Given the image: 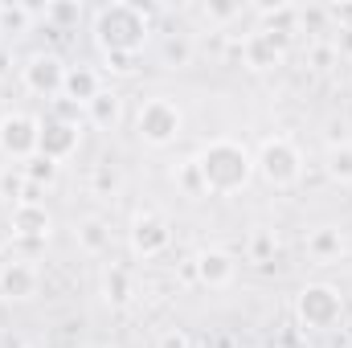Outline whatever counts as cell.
I'll return each mask as SVG.
<instances>
[{
	"mask_svg": "<svg viewBox=\"0 0 352 348\" xmlns=\"http://www.w3.org/2000/svg\"><path fill=\"white\" fill-rule=\"evenodd\" d=\"M152 41V8L135 0H111L94 12V45L107 58H140Z\"/></svg>",
	"mask_w": 352,
	"mask_h": 348,
	"instance_id": "obj_1",
	"label": "cell"
},
{
	"mask_svg": "<svg viewBox=\"0 0 352 348\" xmlns=\"http://www.w3.org/2000/svg\"><path fill=\"white\" fill-rule=\"evenodd\" d=\"M197 173L209 197H234L254 180V156L238 140H209L197 156Z\"/></svg>",
	"mask_w": 352,
	"mask_h": 348,
	"instance_id": "obj_2",
	"label": "cell"
},
{
	"mask_svg": "<svg viewBox=\"0 0 352 348\" xmlns=\"http://www.w3.org/2000/svg\"><path fill=\"white\" fill-rule=\"evenodd\" d=\"M295 320L307 332H332L344 324V295L332 283H307L295 295Z\"/></svg>",
	"mask_w": 352,
	"mask_h": 348,
	"instance_id": "obj_3",
	"label": "cell"
},
{
	"mask_svg": "<svg viewBox=\"0 0 352 348\" xmlns=\"http://www.w3.org/2000/svg\"><path fill=\"white\" fill-rule=\"evenodd\" d=\"M254 176H263L270 188H295L303 180V152H299V144L287 140V135L263 140V148L254 156Z\"/></svg>",
	"mask_w": 352,
	"mask_h": 348,
	"instance_id": "obj_4",
	"label": "cell"
},
{
	"mask_svg": "<svg viewBox=\"0 0 352 348\" xmlns=\"http://www.w3.org/2000/svg\"><path fill=\"white\" fill-rule=\"evenodd\" d=\"M184 131V111L176 107L168 94H156V98H144L140 111H135V135L148 144V148H168L180 140Z\"/></svg>",
	"mask_w": 352,
	"mask_h": 348,
	"instance_id": "obj_5",
	"label": "cell"
},
{
	"mask_svg": "<svg viewBox=\"0 0 352 348\" xmlns=\"http://www.w3.org/2000/svg\"><path fill=\"white\" fill-rule=\"evenodd\" d=\"M37 140H41V119L25 115V111H8L0 119V156L12 164H29L37 156Z\"/></svg>",
	"mask_w": 352,
	"mask_h": 348,
	"instance_id": "obj_6",
	"label": "cell"
},
{
	"mask_svg": "<svg viewBox=\"0 0 352 348\" xmlns=\"http://www.w3.org/2000/svg\"><path fill=\"white\" fill-rule=\"evenodd\" d=\"M66 62L54 54V50H41V54H29L25 66H21V83L29 94L37 98H62V87H66Z\"/></svg>",
	"mask_w": 352,
	"mask_h": 348,
	"instance_id": "obj_7",
	"label": "cell"
},
{
	"mask_svg": "<svg viewBox=\"0 0 352 348\" xmlns=\"http://www.w3.org/2000/svg\"><path fill=\"white\" fill-rule=\"evenodd\" d=\"M287 50H291V37H287V33L254 29V33L242 37V62H246L250 70H274V66H283Z\"/></svg>",
	"mask_w": 352,
	"mask_h": 348,
	"instance_id": "obj_8",
	"label": "cell"
},
{
	"mask_svg": "<svg viewBox=\"0 0 352 348\" xmlns=\"http://www.w3.org/2000/svg\"><path fill=\"white\" fill-rule=\"evenodd\" d=\"M78 144H82V131H78V123L54 119V115H45V119H41V140H37V156H45V160L62 164V160H70V156L78 152Z\"/></svg>",
	"mask_w": 352,
	"mask_h": 348,
	"instance_id": "obj_9",
	"label": "cell"
},
{
	"mask_svg": "<svg viewBox=\"0 0 352 348\" xmlns=\"http://www.w3.org/2000/svg\"><path fill=\"white\" fill-rule=\"evenodd\" d=\"M127 242H131V254H140V259H156V254L168 250V242H173V226H168L160 213H140V217L131 221V230H127Z\"/></svg>",
	"mask_w": 352,
	"mask_h": 348,
	"instance_id": "obj_10",
	"label": "cell"
},
{
	"mask_svg": "<svg viewBox=\"0 0 352 348\" xmlns=\"http://www.w3.org/2000/svg\"><path fill=\"white\" fill-rule=\"evenodd\" d=\"M37 291H41V270L29 259L0 262V295L8 303H29V299H37Z\"/></svg>",
	"mask_w": 352,
	"mask_h": 348,
	"instance_id": "obj_11",
	"label": "cell"
},
{
	"mask_svg": "<svg viewBox=\"0 0 352 348\" xmlns=\"http://www.w3.org/2000/svg\"><path fill=\"white\" fill-rule=\"evenodd\" d=\"M8 226H12V234L25 238V242H45V238L54 234V217H50V209H45L41 201H21V205H12V209H8Z\"/></svg>",
	"mask_w": 352,
	"mask_h": 348,
	"instance_id": "obj_12",
	"label": "cell"
},
{
	"mask_svg": "<svg viewBox=\"0 0 352 348\" xmlns=\"http://www.w3.org/2000/svg\"><path fill=\"white\" fill-rule=\"evenodd\" d=\"M234 274H238V262H234L230 250H201V254L192 259V279H201V283L213 287V291L230 287Z\"/></svg>",
	"mask_w": 352,
	"mask_h": 348,
	"instance_id": "obj_13",
	"label": "cell"
},
{
	"mask_svg": "<svg viewBox=\"0 0 352 348\" xmlns=\"http://www.w3.org/2000/svg\"><path fill=\"white\" fill-rule=\"evenodd\" d=\"M102 94V78L90 70V66H70L66 70V87H62V98H70V102H78L82 111H87L90 102Z\"/></svg>",
	"mask_w": 352,
	"mask_h": 348,
	"instance_id": "obj_14",
	"label": "cell"
},
{
	"mask_svg": "<svg viewBox=\"0 0 352 348\" xmlns=\"http://www.w3.org/2000/svg\"><path fill=\"white\" fill-rule=\"evenodd\" d=\"M37 17H41V8L21 4V0H4L0 4V37H25Z\"/></svg>",
	"mask_w": 352,
	"mask_h": 348,
	"instance_id": "obj_15",
	"label": "cell"
},
{
	"mask_svg": "<svg viewBox=\"0 0 352 348\" xmlns=\"http://www.w3.org/2000/svg\"><path fill=\"white\" fill-rule=\"evenodd\" d=\"M119 119H123V98H119L115 90H102V94L87 107V123L98 127V131H115Z\"/></svg>",
	"mask_w": 352,
	"mask_h": 348,
	"instance_id": "obj_16",
	"label": "cell"
},
{
	"mask_svg": "<svg viewBox=\"0 0 352 348\" xmlns=\"http://www.w3.org/2000/svg\"><path fill=\"white\" fill-rule=\"evenodd\" d=\"M131 295H135L131 270H127V266H107V274H102V299H107L111 307H127Z\"/></svg>",
	"mask_w": 352,
	"mask_h": 348,
	"instance_id": "obj_17",
	"label": "cell"
},
{
	"mask_svg": "<svg viewBox=\"0 0 352 348\" xmlns=\"http://www.w3.org/2000/svg\"><path fill=\"white\" fill-rule=\"evenodd\" d=\"M307 254L316 262H332L344 254V234L340 230H332V226H320V230H311V238H307Z\"/></svg>",
	"mask_w": 352,
	"mask_h": 348,
	"instance_id": "obj_18",
	"label": "cell"
},
{
	"mask_svg": "<svg viewBox=\"0 0 352 348\" xmlns=\"http://www.w3.org/2000/svg\"><path fill=\"white\" fill-rule=\"evenodd\" d=\"M82 4L78 0H50L45 8H41V17H45V25H54L58 33H66V29H78L82 25Z\"/></svg>",
	"mask_w": 352,
	"mask_h": 348,
	"instance_id": "obj_19",
	"label": "cell"
},
{
	"mask_svg": "<svg viewBox=\"0 0 352 348\" xmlns=\"http://www.w3.org/2000/svg\"><path fill=\"white\" fill-rule=\"evenodd\" d=\"M78 246L87 254H107L111 250V230H107L102 217H82L78 221Z\"/></svg>",
	"mask_w": 352,
	"mask_h": 348,
	"instance_id": "obj_20",
	"label": "cell"
},
{
	"mask_svg": "<svg viewBox=\"0 0 352 348\" xmlns=\"http://www.w3.org/2000/svg\"><path fill=\"white\" fill-rule=\"evenodd\" d=\"M324 173H328V180H336V184H352V140H340V144L328 148Z\"/></svg>",
	"mask_w": 352,
	"mask_h": 348,
	"instance_id": "obj_21",
	"label": "cell"
},
{
	"mask_svg": "<svg viewBox=\"0 0 352 348\" xmlns=\"http://www.w3.org/2000/svg\"><path fill=\"white\" fill-rule=\"evenodd\" d=\"M29 188H33V184L25 180L21 168H4V173H0V197L8 201V209L21 205V201H29Z\"/></svg>",
	"mask_w": 352,
	"mask_h": 348,
	"instance_id": "obj_22",
	"label": "cell"
},
{
	"mask_svg": "<svg viewBox=\"0 0 352 348\" xmlns=\"http://www.w3.org/2000/svg\"><path fill=\"white\" fill-rule=\"evenodd\" d=\"M21 173H25V180H29L33 188H50V184L58 180V164L45 160V156H33L29 164H21Z\"/></svg>",
	"mask_w": 352,
	"mask_h": 348,
	"instance_id": "obj_23",
	"label": "cell"
},
{
	"mask_svg": "<svg viewBox=\"0 0 352 348\" xmlns=\"http://www.w3.org/2000/svg\"><path fill=\"white\" fill-rule=\"evenodd\" d=\"M201 17H205L209 25H230V21L242 17V4H238V0H209V4L201 8Z\"/></svg>",
	"mask_w": 352,
	"mask_h": 348,
	"instance_id": "obj_24",
	"label": "cell"
},
{
	"mask_svg": "<svg viewBox=\"0 0 352 348\" xmlns=\"http://www.w3.org/2000/svg\"><path fill=\"white\" fill-rule=\"evenodd\" d=\"M164 62H168V70H184L192 62V41L188 37H168L164 41Z\"/></svg>",
	"mask_w": 352,
	"mask_h": 348,
	"instance_id": "obj_25",
	"label": "cell"
},
{
	"mask_svg": "<svg viewBox=\"0 0 352 348\" xmlns=\"http://www.w3.org/2000/svg\"><path fill=\"white\" fill-rule=\"evenodd\" d=\"M90 184H94V193H102V197H111V193L119 188V173H115L111 164H98V168L90 173Z\"/></svg>",
	"mask_w": 352,
	"mask_h": 348,
	"instance_id": "obj_26",
	"label": "cell"
},
{
	"mask_svg": "<svg viewBox=\"0 0 352 348\" xmlns=\"http://www.w3.org/2000/svg\"><path fill=\"white\" fill-rule=\"evenodd\" d=\"M176 180H180V188H184L188 197H201V193H205V184H201V173H197V160H184Z\"/></svg>",
	"mask_w": 352,
	"mask_h": 348,
	"instance_id": "obj_27",
	"label": "cell"
},
{
	"mask_svg": "<svg viewBox=\"0 0 352 348\" xmlns=\"http://www.w3.org/2000/svg\"><path fill=\"white\" fill-rule=\"evenodd\" d=\"M250 259L258 262V266H270L274 262V238L270 234H254L250 238Z\"/></svg>",
	"mask_w": 352,
	"mask_h": 348,
	"instance_id": "obj_28",
	"label": "cell"
},
{
	"mask_svg": "<svg viewBox=\"0 0 352 348\" xmlns=\"http://www.w3.org/2000/svg\"><path fill=\"white\" fill-rule=\"evenodd\" d=\"M54 119H66V123H82V119H87V111H82L78 102H70V98H54Z\"/></svg>",
	"mask_w": 352,
	"mask_h": 348,
	"instance_id": "obj_29",
	"label": "cell"
},
{
	"mask_svg": "<svg viewBox=\"0 0 352 348\" xmlns=\"http://www.w3.org/2000/svg\"><path fill=\"white\" fill-rule=\"evenodd\" d=\"M156 348H192V340H188V332H180V328H168V332L156 340Z\"/></svg>",
	"mask_w": 352,
	"mask_h": 348,
	"instance_id": "obj_30",
	"label": "cell"
},
{
	"mask_svg": "<svg viewBox=\"0 0 352 348\" xmlns=\"http://www.w3.org/2000/svg\"><path fill=\"white\" fill-rule=\"evenodd\" d=\"M336 54H344V58H352V25H340L336 29V45H332Z\"/></svg>",
	"mask_w": 352,
	"mask_h": 348,
	"instance_id": "obj_31",
	"label": "cell"
},
{
	"mask_svg": "<svg viewBox=\"0 0 352 348\" xmlns=\"http://www.w3.org/2000/svg\"><path fill=\"white\" fill-rule=\"evenodd\" d=\"M332 54H336V50H328V45H316V50H311V62H316L320 70H328V62H332Z\"/></svg>",
	"mask_w": 352,
	"mask_h": 348,
	"instance_id": "obj_32",
	"label": "cell"
},
{
	"mask_svg": "<svg viewBox=\"0 0 352 348\" xmlns=\"http://www.w3.org/2000/svg\"><path fill=\"white\" fill-rule=\"evenodd\" d=\"M107 66H111L115 74H131V70H135V58H107Z\"/></svg>",
	"mask_w": 352,
	"mask_h": 348,
	"instance_id": "obj_33",
	"label": "cell"
},
{
	"mask_svg": "<svg viewBox=\"0 0 352 348\" xmlns=\"http://www.w3.org/2000/svg\"><path fill=\"white\" fill-rule=\"evenodd\" d=\"M8 74H12V50H8V45L0 41V83H4Z\"/></svg>",
	"mask_w": 352,
	"mask_h": 348,
	"instance_id": "obj_34",
	"label": "cell"
},
{
	"mask_svg": "<svg viewBox=\"0 0 352 348\" xmlns=\"http://www.w3.org/2000/svg\"><path fill=\"white\" fill-rule=\"evenodd\" d=\"M98 348H107V345H98Z\"/></svg>",
	"mask_w": 352,
	"mask_h": 348,
	"instance_id": "obj_35",
	"label": "cell"
},
{
	"mask_svg": "<svg viewBox=\"0 0 352 348\" xmlns=\"http://www.w3.org/2000/svg\"><path fill=\"white\" fill-rule=\"evenodd\" d=\"M0 41H4V37H0Z\"/></svg>",
	"mask_w": 352,
	"mask_h": 348,
	"instance_id": "obj_36",
	"label": "cell"
}]
</instances>
